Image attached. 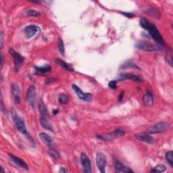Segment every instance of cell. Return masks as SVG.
I'll return each mask as SVG.
<instances>
[{"instance_id": "cell-1", "label": "cell", "mask_w": 173, "mask_h": 173, "mask_svg": "<svg viewBox=\"0 0 173 173\" xmlns=\"http://www.w3.org/2000/svg\"><path fill=\"white\" fill-rule=\"evenodd\" d=\"M139 24L143 29H146L148 31V33L153 39V40L156 43L157 45L160 46V47H164L165 42L162 38V35H160L159 31L157 29L156 26L150 23L146 18H141L139 20Z\"/></svg>"}, {"instance_id": "cell-2", "label": "cell", "mask_w": 173, "mask_h": 173, "mask_svg": "<svg viewBox=\"0 0 173 173\" xmlns=\"http://www.w3.org/2000/svg\"><path fill=\"white\" fill-rule=\"evenodd\" d=\"M12 118H13L14 123L15 124L16 127L17 128V129L18 130V131L20 132H21V133L23 134L24 135H25L26 137L30 139L31 136L29 133H28L27 128L26 127L25 123V122H24V120H22V118L20 117L17 112H13L12 114Z\"/></svg>"}, {"instance_id": "cell-3", "label": "cell", "mask_w": 173, "mask_h": 173, "mask_svg": "<svg viewBox=\"0 0 173 173\" xmlns=\"http://www.w3.org/2000/svg\"><path fill=\"white\" fill-rule=\"evenodd\" d=\"M124 135H125V131L122 129V128H117V129L108 134L98 135H97V137L101 140L105 141V142H110V141H112L114 139L121 137Z\"/></svg>"}, {"instance_id": "cell-4", "label": "cell", "mask_w": 173, "mask_h": 173, "mask_svg": "<svg viewBox=\"0 0 173 173\" xmlns=\"http://www.w3.org/2000/svg\"><path fill=\"white\" fill-rule=\"evenodd\" d=\"M136 47L138 49L146 51H160L162 49V47H160L158 45H155L151 43L147 42L146 41H139L137 42L136 45Z\"/></svg>"}, {"instance_id": "cell-5", "label": "cell", "mask_w": 173, "mask_h": 173, "mask_svg": "<svg viewBox=\"0 0 173 173\" xmlns=\"http://www.w3.org/2000/svg\"><path fill=\"white\" fill-rule=\"evenodd\" d=\"M9 52L14 58V70L16 72H18L23 66L24 62H25V57L18 54V52L15 51L12 48H10Z\"/></svg>"}, {"instance_id": "cell-6", "label": "cell", "mask_w": 173, "mask_h": 173, "mask_svg": "<svg viewBox=\"0 0 173 173\" xmlns=\"http://www.w3.org/2000/svg\"><path fill=\"white\" fill-rule=\"evenodd\" d=\"M168 124L165 122H159L155 124L154 126H151L148 128L146 132L150 134H156V133H162L168 128Z\"/></svg>"}, {"instance_id": "cell-7", "label": "cell", "mask_w": 173, "mask_h": 173, "mask_svg": "<svg viewBox=\"0 0 173 173\" xmlns=\"http://www.w3.org/2000/svg\"><path fill=\"white\" fill-rule=\"evenodd\" d=\"M26 99L29 105L34 108L36 105V100H37V92H36V88L33 85L29 87L26 91Z\"/></svg>"}, {"instance_id": "cell-8", "label": "cell", "mask_w": 173, "mask_h": 173, "mask_svg": "<svg viewBox=\"0 0 173 173\" xmlns=\"http://www.w3.org/2000/svg\"><path fill=\"white\" fill-rule=\"evenodd\" d=\"M96 165L99 170L100 172H106V157L105 154L102 152H99L96 155L95 158Z\"/></svg>"}, {"instance_id": "cell-9", "label": "cell", "mask_w": 173, "mask_h": 173, "mask_svg": "<svg viewBox=\"0 0 173 173\" xmlns=\"http://www.w3.org/2000/svg\"><path fill=\"white\" fill-rule=\"evenodd\" d=\"M135 137L137 140L140 141V142L149 144H154L156 142V139L154 137L150 135V134L147 132L137 133L135 135Z\"/></svg>"}, {"instance_id": "cell-10", "label": "cell", "mask_w": 173, "mask_h": 173, "mask_svg": "<svg viewBox=\"0 0 173 173\" xmlns=\"http://www.w3.org/2000/svg\"><path fill=\"white\" fill-rule=\"evenodd\" d=\"M40 31H41V29H40L39 26L35 25H29L24 29V33H25V37L27 39L34 37L35 35L39 33Z\"/></svg>"}, {"instance_id": "cell-11", "label": "cell", "mask_w": 173, "mask_h": 173, "mask_svg": "<svg viewBox=\"0 0 173 173\" xmlns=\"http://www.w3.org/2000/svg\"><path fill=\"white\" fill-rule=\"evenodd\" d=\"M118 80L119 81H123L124 80H131L135 82L142 81V78L140 75L135 74L132 73H121L118 76Z\"/></svg>"}, {"instance_id": "cell-12", "label": "cell", "mask_w": 173, "mask_h": 173, "mask_svg": "<svg viewBox=\"0 0 173 173\" xmlns=\"http://www.w3.org/2000/svg\"><path fill=\"white\" fill-rule=\"evenodd\" d=\"M72 89H74L75 93L77 94L79 99L83 100L84 102H89L92 99V98H93V95H92L91 94L83 93V91L75 84H72Z\"/></svg>"}, {"instance_id": "cell-13", "label": "cell", "mask_w": 173, "mask_h": 173, "mask_svg": "<svg viewBox=\"0 0 173 173\" xmlns=\"http://www.w3.org/2000/svg\"><path fill=\"white\" fill-rule=\"evenodd\" d=\"M80 162H81V164L83 167L84 172H91V165L90 160L88 158L87 156L85 154H84V153H82V154H80Z\"/></svg>"}, {"instance_id": "cell-14", "label": "cell", "mask_w": 173, "mask_h": 173, "mask_svg": "<svg viewBox=\"0 0 173 173\" xmlns=\"http://www.w3.org/2000/svg\"><path fill=\"white\" fill-rule=\"evenodd\" d=\"M8 156L11 159V160L16 165H17L18 167L22 169H25V170H29V166H28L26 163L23 160L19 158L18 157L16 156L14 154H8Z\"/></svg>"}, {"instance_id": "cell-15", "label": "cell", "mask_w": 173, "mask_h": 173, "mask_svg": "<svg viewBox=\"0 0 173 173\" xmlns=\"http://www.w3.org/2000/svg\"><path fill=\"white\" fill-rule=\"evenodd\" d=\"M11 89L16 103H19L21 102V89H20L19 85L17 83H14L12 84Z\"/></svg>"}, {"instance_id": "cell-16", "label": "cell", "mask_w": 173, "mask_h": 173, "mask_svg": "<svg viewBox=\"0 0 173 173\" xmlns=\"http://www.w3.org/2000/svg\"><path fill=\"white\" fill-rule=\"evenodd\" d=\"M115 168L116 172H134L133 171L126 166H124L119 160H115Z\"/></svg>"}, {"instance_id": "cell-17", "label": "cell", "mask_w": 173, "mask_h": 173, "mask_svg": "<svg viewBox=\"0 0 173 173\" xmlns=\"http://www.w3.org/2000/svg\"><path fill=\"white\" fill-rule=\"evenodd\" d=\"M143 100L144 105L146 107L150 108L152 106L153 103H154V95H153L151 91H147L146 94L144 95Z\"/></svg>"}, {"instance_id": "cell-18", "label": "cell", "mask_w": 173, "mask_h": 173, "mask_svg": "<svg viewBox=\"0 0 173 173\" xmlns=\"http://www.w3.org/2000/svg\"><path fill=\"white\" fill-rule=\"evenodd\" d=\"M40 123H41V126L44 128L51 131H53V127H52L50 122L49 121V120H48L47 117H46V116H41V117H40Z\"/></svg>"}, {"instance_id": "cell-19", "label": "cell", "mask_w": 173, "mask_h": 173, "mask_svg": "<svg viewBox=\"0 0 173 173\" xmlns=\"http://www.w3.org/2000/svg\"><path fill=\"white\" fill-rule=\"evenodd\" d=\"M39 137L42 140V142L45 143L48 147H51L52 139L49 135H47L46 132H41L39 133Z\"/></svg>"}, {"instance_id": "cell-20", "label": "cell", "mask_w": 173, "mask_h": 173, "mask_svg": "<svg viewBox=\"0 0 173 173\" xmlns=\"http://www.w3.org/2000/svg\"><path fill=\"white\" fill-rule=\"evenodd\" d=\"M51 66L50 65H46L44 66H35V69L36 73L38 74H45L50 72L51 70Z\"/></svg>"}, {"instance_id": "cell-21", "label": "cell", "mask_w": 173, "mask_h": 173, "mask_svg": "<svg viewBox=\"0 0 173 173\" xmlns=\"http://www.w3.org/2000/svg\"><path fill=\"white\" fill-rule=\"evenodd\" d=\"M55 63L58 64L59 66L62 67L63 68H64V69H66V70L74 71V68H72V66L70 65V64L63 61V60H61V59H56L55 60Z\"/></svg>"}, {"instance_id": "cell-22", "label": "cell", "mask_w": 173, "mask_h": 173, "mask_svg": "<svg viewBox=\"0 0 173 173\" xmlns=\"http://www.w3.org/2000/svg\"><path fill=\"white\" fill-rule=\"evenodd\" d=\"M39 113H40V116H46L47 117L48 116V111L47 109V107L46 106L44 103L41 101L39 103Z\"/></svg>"}, {"instance_id": "cell-23", "label": "cell", "mask_w": 173, "mask_h": 173, "mask_svg": "<svg viewBox=\"0 0 173 173\" xmlns=\"http://www.w3.org/2000/svg\"><path fill=\"white\" fill-rule=\"evenodd\" d=\"M165 158L168 162V163L170 165L171 167H173V152L172 151H167L165 154Z\"/></svg>"}, {"instance_id": "cell-24", "label": "cell", "mask_w": 173, "mask_h": 173, "mask_svg": "<svg viewBox=\"0 0 173 173\" xmlns=\"http://www.w3.org/2000/svg\"><path fill=\"white\" fill-rule=\"evenodd\" d=\"M48 153H49V154L52 157V158L57 160L60 158V155L59 154V152L54 147H50L49 149V151H48Z\"/></svg>"}, {"instance_id": "cell-25", "label": "cell", "mask_w": 173, "mask_h": 173, "mask_svg": "<svg viewBox=\"0 0 173 173\" xmlns=\"http://www.w3.org/2000/svg\"><path fill=\"white\" fill-rule=\"evenodd\" d=\"M26 14L29 17H37L40 15V12L37 10H29L26 12Z\"/></svg>"}, {"instance_id": "cell-26", "label": "cell", "mask_w": 173, "mask_h": 173, "mask_svg": "<svg viewBox=\"0 0 173 173\" xmlns=\"http://www.w3.org/2000/svg\"><path fill=\"white\" fill-rule=\"evenodd\" d=\"M58 100L61 103L66 104L68 102V101H69V99H68V97L66 95L61 94H60V95H59Z\"/></svg>"}, {"instance_id": "cell-27", "label": "cell", "mask_w": 173, "mask_h": 173, "mask_svg": "<svg viewBox=\"0 0 173 173\" xmlns=\"http://www.w3.org/2000/svg\"><path fill=\"white\" fill-rule=\"evenodd\" d=\"M166 166H164V165L162 164H158L157 165V166L153 169L151 171V172H163L165 171H166Z\"/></svg>"}, {"instance_id": "cell-28", "label": "cell", "mask_w": 173, "mask_h": 173, "mask_svg": "<svg viewBox=\"0 0 173 173\" xmlns=\"http://www.w3.org/2000/svg\"><path fill=\"white\" fill-rule=\"evenodd\" d=\"M123 68H137L139 69V67L136 65L135 63H133L132 61H127L125 63H124L123 65L122 66Z\"/></svg>"}, {"instance_id": "cell-29", "label": "cell", "mask_w": 173, "mask_h": 173, "mask_svg": "<svg viewBox=\"0 0 173 173\" xmlns=\"http://www.w3.org/2000/svg\"><path fill=\"white\" fill-rule=\"evenodd\" d=\"M58 51L62 55H64V53H65V49H64V42L61 39H59V41H58Z\"/></svg>"}, {"instance_id": "cell-30", "label": "cell", "mask_w": 173, "mask_h": 173, "mask_svg": "<svg viewBox=\"0 0 173 173\" xmlns=\"http://www.w3.org/2000/svg\"><path fill=\"white\" fill-rule=\"evenodd\" d=\"M166 61L168 62V64L170 65V66H172V54H168L166 56Z\"/></svg>"}, {"instance_id": "cell-31", "label": "cell", "mask_w": 173, "mask_h": 173, "mask_svg": "<svg viewBox=\"0 0 173 173\" xmlns=\"http://www.w3.org/2000/svg\"><path fill=\"white\" fill-rule=\"evenodd\" d=\"M109 87L112 89H115L117 87V81L116 80H111L109 83Z\"/></svg>"}, {"instance_id": "cell-32", "label": "cell", "mask_w": 173, "mask_h": 173, "mask_svg": "<svg viewBox=\"0 0 173 173\" xmlns=\"http://www.w3.org/2000/svg\"><path fill=\"white\" fill-rule=\"evenodd\" d=\"M55 80H57V79H54V78H49V79H47V80H46V84H50V83H51L55 82Z\"/></svg>"}, {"instance_id": "cell-33", "label": "cell", "mask_w": 173, "mask_h": 173, "mask_svg": "<svg viewBox=\"0 0 173 173\" xmlns=\"http://www.w3.org/2000/svg\"><path fill=\"white\" fill-rule=\"evenodd\" d=\"M123 14H124L125 17H128V18H132L135 17V15L132 13H129V12H122Z\"/></svg>"}, {"instance_id": "cell-34", "label": "cell", "mask_w": 173, "mask_h": 173, "mask_svg": "<svg viewBox=\"0 0 173 173\" xmlns=\"http://www.w3.org/2000/svg\"><path fill=\"white\" fill-rule=\"evenodd\" d=\"M124 93L123 91L122 93L119 95L118 98V101H119V102H121L122 100H123V96H124Z\"/></svg>"}, {"instance_id": "cell-35", "label": "cell", "mask_w": 173, "mask_h": 173, "mask_svg": "<svg viewBox=\"0 0 173 173\" xmlns=\"http://www.w3.org/2000/svg\"><path fill=\"white\" fill-rule=\"evenodd\" d=\"M68 172L69 171L66 170V169L64 168H61L60 169V172H61V173H65V172Z\"/></svg>"}, {"instance_id": "cell-36", "label": "cell", "mask_w": 173, "mask_h": 173, "mask_svg": "<svg viewBox=\"0 0 173 173\" xmlns=\"http://www.w3.org/2000/svg\"><path fill=\"white\" fill-rule=\"evenodd\" d=\"M3 32L1 33V47L3 46Z\"/></svg>"}, {"instance_id": "cell-37", "label": "cell", "mask_w": 173, "mask_h": 173, "mask_svg": "<svg viewBox=\"0 0 173 173\" xmlns=\"http://www.w3.org/2000/svg\"><path fill=\"white\" fill-rule=\"evenodd\" d=\"M3 55L2 53V55H1V68L3 66Z\"/></svg>"}, {"instance_id": "cell-38", "label": "cell", "mask_w": 173, "mask_h": 173, "mask_svg": "<svg viewBox=\"0 0 173 173\" xmlns=\"http://www.w3.org/2000/svg\"><path fill=\"white\" fill-rule=\"evenodd\" d=\"M58 113V110H55L53 111V114L54 115H55V114H57Z\"/></svg>"}, {"instance_id": "cell-39", "label": "cell", "mask_w": 173, "mask_h": 173, "mask_svg": "<svg viewBox=\"0 0 173 173\" xmlns=\"http://www.w3.org/2000/svg\"><path fill=\"white\" fill-rule=\"evenodd\" d=\"M1 170H2V173H4V172H5L4 170H3V167H1Z\"/></svg>"}]
</instances>
